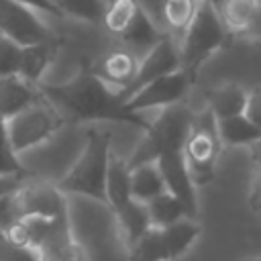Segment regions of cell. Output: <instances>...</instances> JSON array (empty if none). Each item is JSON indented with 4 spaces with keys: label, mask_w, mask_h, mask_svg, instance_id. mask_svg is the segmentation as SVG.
I'll use <instances>...</instances> for the list:
<instances>
[{
    "label": "cell",
    "mask_w": 261,
    "mask_h": 261,
    "mask_svg": "<svg viewBox=\"0 0 261 261\" xmlns=\"http://www.w3.org/2000/svg\"><path fill=\"white\" fill-rule=\"evenodd\" d=\"M39 88L45 100H49L63 114V118L69 116L80 122H124L143 130L151 124L145 122L141 114H133L126 108V102L118 96V90H112L94 71H80L67 82L39 84Z\"/></svg>",
    "instance_id": "1"
},
{
    "label": "cell",
    "mask_w": 261,
    "mask_h": 261,
    "mask_svg": "<svg viewBox=\"0 0 261 261\" xmlns=\"http://www.w3.org/2000/svg\"><path fill=\"white\" fill-rule=\"evenodd\" d=\"M110 157V133L88 128L84 151L69 171L57 181V188L63 194H77L106 204V175Z\"/></svg>",
    "instance_id": "2"
},
{
    "label": "cell",
    "mask_w": 261,
    "mask_h": 261,
    "mask_svg": "<svg viewBox=\"0 0 261 261\" xmlns=\"http://www.w3.org/2000/svg\"><path fill=\"white\" fill-rule=\"evenodd\" d=\"M232 35L228 33L220 12L210 2L202 0L198 12L184 33L179 41V57H181V71L196 80L198 69L218 51L222 49Z\"/></svg>",
    "instance_id": "3"
},
{
    "label": "cell",
    "mask_w": 261,
    "mask_h": 261,
    "mask_svg": "<svg viewBox=\"0 0 261 261\" xmlns=\"http://www.w3.org/2000/svg\"><path fill=\"white\" fill-rule=\"evenodd\" d=\"M194 110L188 108L184 102L163 108L161 114L149 124L145 130V137L133 151V155L126 159V165L130 169L145 165V163H155L159 155L169 153V151H184L186 139L190 135L192 122H194Z\"/></svg>",
    "instance_id": "4"
},
{
    "label": "cell",
    "mask_w": 261,
    "mask_h": 261,
    "mask_svg": "<svg viewBox=\"0 0 261 261\" xmlns=\"http://www.w3.org/2000/svg\"><path fill=\"white\" fill-rule=\"evenodd\" d=\"M220 137L214 114L206 108L194 114L190 135L184 145V157L194 186H206L216 175V161L220 155Z\"/></svg>",
    "instance_id": "5"
},
{
    "label": "cell",
    "mask_w": 261,
    "mask_h": 261,
    "mask_svg": "<svg viewBox=\"0 0 261 261\" xmlns=\"http://www.w3.org/2000/svg\"><path fill=\"white\" fill-rule=\"evenodd\" d=\"M200 237V224L194 218H184L171 226H151L130 249L128 261H175Z\"/></svg>",
    "instance_id": "6"
},
{
    "label": "cell",
    "mask_w": 261,
    "mask_h": 261,
    "mask_svg": "<svg viewBox=\"0 0 261 261\" xmlns=\"http://www.w3.org/2000/svg\"><path fill=\"white\" fill-rule=\"evenodd\" d=\"M63 124H65L63 114L43 96V100H39L37 104H33L31 108L22 110L20 114L8 120L10 149L16 155L35 149L41 143L49 141Z\"/></svg>",
    "instance_id": "7"
},
{
    "label": "cell",
    "mask_w": 261,
    "mask_h": 261,
    "mask_svg": "<svg viewBox=\"0 0 261 261\" xmlns=\"http://www.w3.org/2000/svg\"><path fill=\"white\" fill-rule=\"evenodd\" d=\"M181 69V57H179V43L175 41L173 35L169 33H163V37L159 39V43L139 61V69H137V75L135 80L118 90V96L126 102L133 94H137L141 88H145L147 84L163 77V75H169V73H175Z\"/></svg>",
    "instance_id": "8"
},
{
    "label": "cell",
    "mask_w": 261,
    "mask_h": 261,
    "mask_svg": "<svg viewBox=\"0 0 261 261\" xmlns=\"http://www.w3.org/2000/svg\"><path fill=\"white\" fill-rule=\"evenodd\" d=\"M0 35L20 47L53 41L37 10L14 0H0Z\"/></svg>",
    "instance_id": "9"
},
{
    "label": "cell",
    "mask_w": 261,
    "mask_h": 261,
    "mask_svg": "<svg viewBox=\"0 0 261 261\" xmlns=\"http://www.w3.org/2000/svg\"><path fill=\"white\" fill-rule=\"evenodd\" d=\"M18 204L22 218H45V220H65L67 204L65 194L57 188V184L41 181V179H27L18 188Z\"/></svg>",
    "instance_id": "10"
},
{
    "label": "cell",
    "mask_w": 261,
    "mask_h": 261,
    "mask_svg": "<svg viewBox=\"0 0 261 261\" xmlns=\"http://www.w3.org/2000/svg\"><path fill=\"white\" fill-rule=\"evenodd\" d=\"M194 84V77L184 73L181 69L169 75H163L145 88H141L137 94H133L126 100V108L133 114H141L149 108H169L175 104H181L190 86Z\"/></svg>",
    "instance_id": "11"
},
{
    "label": "cell",
    "mask_w": 261,
    "mask_h": 261,
    "mask_svg": "<svg viewBox=\"0 0 261 261\" xmlns=\"http://www.w3.org/2000/svg\"><path fill=\"white\" fill-rule=\"evenodd\" d=\"M161 177H163V184H165V190L169 194H173L186 208L188 212V218H194L196 220V214H198V202H196V186L192 181V175L188 171V165H186V157H184V151H169V153H163L157 157L155 161Z\"/></svg>",
    "instance_id": "12"
},
{
    "label": "cell",
    "mask_w": 261,
    "mask_h": 261,
    "mask_svg": "<svg viewBox=\"0 0 261 261\" xmlns=\"http://www.w3.org/2000/svg\"><path fill=\"white\" fill-rule=\"evenodd\" d=\"M39 100H43L39 86L22 80L20 75L0 77V116L4 120H10Z\"/></svg>",
    "instance_id": "13"
},
{
    "label": "cell",
    "mask_w": 261,
    "mask_h": 261,
    "mask_svg": "<svg viewBox=\"0 0 261 261\" xmlns=\"http://www.w3.org/2000/svg\"><path fill=\"white\" fill-rule=\"evenodd\" d=\"M139 57L128 51V49H116L110 51L102 57V61L96 65V69H92L100 80H104L110 88L114 86V90H122L126 88L139 69Z\"/></svg>",
    "instance_id": "14"
},
{
    "label": "cell",
    "mask_w": 261,
    "mask_h": 261,
    "mask_svg": "<svg viewBox=\"0 0 261 261\" xmlns=\"http://www.w3.org/2000/svg\"><path fill=\"white\" fill-rule=\"evenodd\" d=\"M133 200L130 194V167L124 159L110 157L108 175H106V206L112 210V214L120 212L128 202Z\"/></svg>",
    "instance_id": "15"
},
{
    "label": "cell",
    "mask_w": 261,
    "mask_h": 261,
    "mask_svg": "<svg viewBox=\"0 0 261 261\" xmlns=\"http://www.w3.org/2000/svg\"><path fill=\"white\" fill-rule=\"evenodd\" d=\"M163 37V33L153 24V20L147 16V12L143 8H139V12L135 14V18L130 20V24L124 29V33L120 35L122 43L128 47V51H133L135 55L139 53H149L159 39Z\"/></svg>",
    "instance_id": "16"
},
{
    "label": "cell",
    "mask_w": 261,
    "mask_h": 261,
    "mask_svg": "<svg viewBox=\"0 0 261 261\" xmlns=\"http://www.w3.org/2000/svg\"><path fill=\"white\" fill-rule=\"evenodd\" d=\"M247 104V90L237 84H224L214 88L208 94V110L214 114L216 120H224L230 116H239L245 112Z\"/></svg>",
    "instance_id": "17"
},
{
    "label": "cell",
    "mask_w": 261,
    "mask_h": 261,
    "mask_svg": "<svg viewBox=\"0 0 261 261\" xmlns=\"http://www.w3.org/2000/svg\"><path fill=\"white\" fill-rule=\"evenodd\" d=\"M218 124V137L222 145L228 147H255L261 143V126L253 124L245 114L230 116L224 120H216Z\"/></svg>",
    "instance_id": "18"
},
{
    "label": "cell",
    "mask_w": 261,
    "mask_h": 261,
    "mask_svg": "<svg viewBox=\"0 0 261 261\" xmlns=\"http://www.w3.org/2000/svg\"><path fill=\"white\" fill-rule=\"evenodd\" d=\"M114 218L118 220V228H120L126 249H130L153 226L149 212H147V204H141L137 200H130L120 212L114 214Z\"/></svg>",
    "instance_id": "19"
},
{
    "label": "cell",
    "mask_w": 261,
    "mask_h": 261,
    "mask_svg": "<svg viewBox=\"0 0 261 261\" xmlns=\"http://www.w3.org/2000/svg\"><path fill=\"white\" fill-rule=\"evenodd\" d=\"M165 190L163 177L155 163H145L135 169H130V194L133 200L141 204H149L157 196H161Z\"/></svg>",
    "instance_id": "20"
},
{
    "label": "cell",
    "mask_w": 261,
    "mask_h": 261,
    "mask_svg": "<svg viewBox=\"0 0 261 261\" xmlns=\"http://www.w3.org/2000/svg\"><path fill=\"white\" fill-rule=\"evenodd\" d=\"M55 55V43L47 41V43H39V45H29L22 51V63H20V77L39 86L43 73L47 71V67L51 65Z\"/></svg>",
    "instance_id": "21"
},
{
    "label": "cell",
    "mask_w": 261,
    "mask_h": 261,
    "mask_svg": "<svg viewBox=\"0 0 261 261\" xmlns=\"http://www.w3.org/2000/svg\"><path fill=\"white\" fill-rule=\"evenodd\" d=\"M147 212H149L151 224L155 228H165V226H171V224L188 218V212H186L184 204L169 192H163L161 196L151 200L147 204Z\"/></svg>",
    "instance_id": "22"
},
{
    "label": "cell",
    "mask_w": 261,
    "mask_h": 261,
    "mask_svg": "<svg viewBox=\"0 0 261 261\" xmlns=\"http://www.w3.org/2000/svg\"><path fill=\"white\" fill-rule=\"evenodd\" d=\"M202 0H163V20L173 37H184Z\"/></svg>",
    "instance_id": "23"
},
{
    "label": "cell",
    "mask_w": 261,
    "mask_h": 261,
    "mask_svg": "<svg viewBox=\"0 0 261 261\" xmlns=\"http://www.w3.org/2000/svg\"><path fill=\"white\" fill-rule=\"evenodd\" d=\"M259 0H224L218 8L228 33L232 37H243L245 29L249 27L253 12L257 8Z\"/></svg>",
    "instance_id": "24"
},
{
    "label": "cell",
    "mask_w": 261,
    "mask_h": 261,
    "mask_svg": "<svg viewBox=\"0 0 261 261\" xmlns=\"http://www.w3.org/2000/svg\"><path fill=\"white\" fill-rule=\"evenodd\" d=\"M141 4L137 0H108L106 2V12H104V24L110 33L122 35L124 29L130 24L135 14L139 12Z\"/></svg>",
    "instance_id": "25"
},
{
    "label": "cell",
    "mask_w": 261,
    "mask_h": 261,
    "mask_svg": "<svg viewBox=\"0 0 261 261\" xmlns=\"http://www.w3.org/2000/svg\"><path fill=\"white\" fill-rule=\"evenodd\" d=\"M59 8L61 16H73L77 20L86 22H100L104 20L106 12V0H53Z\"/></svg>",
    "instance_id": "26"
},
{
    "label": "cell",
    "mask_w": 261,
    "mask_h": 261,
    "mask_svg": "<svg viewBox=\"0 0 261 261\" xmlns=\"http://www.w3.org/2000/svg\"><path fill=\"white\" fill-rule=\"evenodd\" d=\"M22 51L18 43L6 39L0 35V77L8 75H18L20 73V63H22Z\"/></svg>",
    "instance_id": "27"
},
{
    "label": "cell",
    "mask_w": 261,
    "mask_h": 261,
    "mask_svg": "<svg viewBox=\"0 0 261 261\" xmlns=\"http://www.w3.org/2000/svg\"><path fill=\"white\" fill-rule=\"evenodd\" d=\"M18 190L6 194L0 200V230L4 234H8L12 228H16L22 222V212H20V204H18Z\"/></svg>",
    "instance_id": "28"
},
{
    "label": "cell",
    "mask_w": 261,
    "mask_h": 261,
    "mask_svg": "<svg viewBox=\"0 0 261 261\" xmlns=\"http://www.w3.org/2000/svg\"><path fill=\"white\" fill-rule=\"evenodd\" d=\"M0 261H41V259L33 247L18 245L4 237L0 241Z\"/></svg>",
    "instance_id": "29"
},
{
    "label": "cell",
    "mask_w": 261,
    "mask_h": 261,
    "mask_svg": "<svg viewBox=\"0 0 261 261\" xmlns=\"http://www.w3.org/2000/svg\"><path fill=\"white\" fill-rule=\"evenodd\" d=\"M10 175H29V173L12 149H0V177H10Z\"/></svg>",
    "instance_id": "30"
},
{
    "label": "cell",
    "mask_w": 261,
    "mask_h": 261,
    "mask_svg": "<svg viewBox=\"0 0 261 261\" xmlns=\"http://www.w3.org/2000/svg\"><path fill=\"white\" fill-rule=\"evenodd\" d=\"M253 124L261 126V86H255L251 90H247V104H245V112H243Z\"/></svg>",
    "instance_id": "31"
},
{
    "label": "cell",
    "mask_w": 261,
    "mask_h": 261,
    "mask_svg": "<svg viewBox=\"0 0 261 261\" xmlns=\"http://www.w3.org/2000/svg\"><path fill=\"white\" fill-rule=\"evenodd\" d=\"M14 2H20V4H24V6H29L37 12H47V14H53V16H61V12H59V8L55 6L53 0H14Z\"/></svg>",
    "instance_id": "32"
},
{
    "label": "cell",
    "mask_w": 261,
    "mask_h": 261,
    "mask_svg": "<svg viewBox=\"0 0 261 261\" xmlns=\"http://www.w3.org/2000/svg\"><path fill=\"white\" fill-rule=\"evenodd\" d=\"M245 39H261V0L257 2V8L253 12V18L249 22V27L243 33Z\"/></svg>",
    "instance_id": "33"
},
{
    "label": "cell",
    "mask_w": 261,
    "mask_h": 261,
    "mask_svg": "<svg viewBox=\"0 0 261 261\" xmlns=\"http://www.w3.org/2000/svg\"><path fill=\"white\" fill-rule=\"evenodd\" d=\"M27 179H29V175H10V177H0V200H2L6 194H10V192L18 190Z\"/></svg>",
    "instance_id": "34"
},
{
    "label": "cell",
    "mask_w": 261,
    "mask_h": 261,
    "mask_svg": "<svg viewBox=\"0 0 261 261\" xmlns=\"http://www.w3.org/2000/svg\"><path fill=\"white\" fill-rule=\"evenodd\" d=\"M261 198V159H257V167H255V173H253V181H251V196L249 200L255 202Z\"/></svg>",
    "instance_id": "35"
},
{
    "label": "cell",
    "mask_w": 261,
    "mask_h": 261,
    "mask_svg": "<svg viewBox=\"0 0 261 261\" xmlns=\"http://www.w3.org/2000/svg\"><path fill=\"white\" fill-rule=\"evenodd\" d=\"M0 149H10V141H8V120H4L0 116Z\"/></svg>",
    "instance_id": "36"
},
{
    "label": "cell",
    "mask_w": 261,
    "mask_h": 261,
    "mask_svg": "<svg viewBox=\"0 0 261 261\" xmlns=\"http://www.w3.org/2000/svg\"><path fill=\"white\" fill-rule=\"evenodd\" d=\"M253 153H255L257 159H261V143H257V145L253 147Z\"/></svg>",
    "instance_id": "37"
},
{
    "label": "cell",
    "mask_w": 261,
    "mask_h": 261,
    "mask_svg": "<svg viewBox=\"0 0 261 261\" xmlns=\"http://www.w3.org/2000/svg\"><path fill=\"white\" fill-rule=\"evenodd\" d=\"M251 206H253V208H255V210L261 214V198H259V200H255V202H251Z\"/></svg>",
    "instance_id": "38"
},
{
    "label": "cell",
    "mask_w": 261,
    "mask_h": 261,
    "mask_svg": "<svg viewBox=\"0 0 261 261\" xmlns=\"http://www.w3.org/2000/svg\"><path fill=\"white\" fill-rule=\"evenodd\" d=\"M206 2H210L212 6H216V8H220V4L224 2V0H206Z\"/></svg>",
    "instance_id": "39"
},
{
    "label": "cell",
    "mask_w": 261,
    "mask_h": 261,
    "mask_svg": "<svg viewBox=\"0 0 261 261\" xmlns=\"http://www.w3.org/2000/svg\"><path fill=\"white\" fill-rule=\"evenodd\" d=\"M245 261H261V255H259V257H251V259H245Z\"/></svg>",
    "instance_id": "40"
}]
</instances>
